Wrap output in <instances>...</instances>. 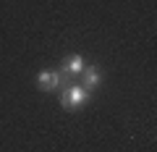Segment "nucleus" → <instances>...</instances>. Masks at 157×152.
Returning a JSON list of instances; mask_svg holds the SVG:
<instances>
[{"instance_id":"f257e3e1","label":"nucleus","mask_w":157,"mask_h":152,"mask_svg":"<svg viewBox=\"0 0 157 152\" xmlns=\"http://www.w3.org/2000/svg\"><path fill=\"white\" fill-rule=\"evenodd\" d=\"M92 100V92L81 84H68L60 87V107L63 110H78Z\"/></svg>"},{"instance_id":"20e7f679","label":"nucleus","mask_w":157,"mask_h":152,"mask_svg":"<svg viewBox=\"0 0 157 152\" xmlns=\"http://www.w3.org/2000/svg\"><path fill=\"white\" fill-rule=\"evenodd\" d=\"M100 84H102V71L97 66H84V71H81V87H86L92 92Z\"/></svg>"},{"instance_id":"f03ea898","label":"nucleus","mask_w":157,"mask_h":152,"mask_svg":"<svg viewBox=\"0 0 157 152\" xmlns=\"http://www.w3.org/2000/svg\"><path fill=\"white\" fill-rule=\"evenodd\" d=\"M37 87L42 92H55L63 87V73L60 71H39L37 73Z\"/></svg>"},{"instance_id":"7ed1b4c3","label":"nucleus","mask_w":157,"mask_h":152,"mask_svg":"<svg viewBox=\"0 0 157 152\" xmlns=\"http://www.w3.org/2000/svg\"><path fill=\"white\" fill-rule=\"evenodd\" d=\"M84 66H86V63H84V58L78 55V53H71V55H68L66 60H63L60 73H63V76H66V73H68V76H81Z\"/></svg>"}]
</instances>
